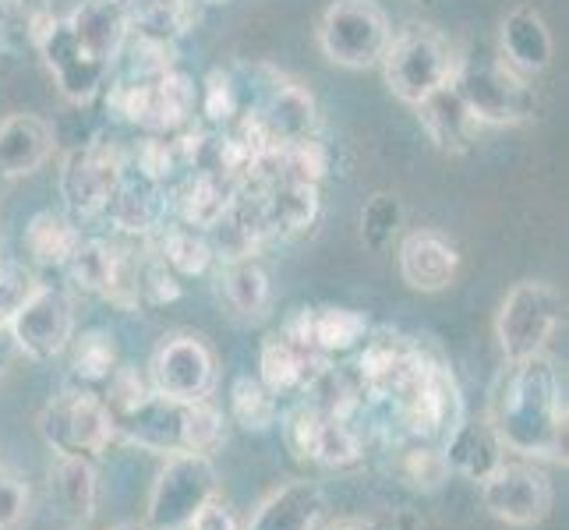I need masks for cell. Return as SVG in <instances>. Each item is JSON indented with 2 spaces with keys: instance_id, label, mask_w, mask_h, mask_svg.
<instances>
[{
  "instance_id": "obj_41",
  "label": "cell",
  "mask_w": 569,
  "mask_h": 530,
  "mask_svg": "<svg viewBox=\"0 0 569 530\" xmlns=\"http://www.w3.org/2000/svg\"><path fill=\"white\" fill-rule=\"evenodd\" d=\"M39 287H43V280H39L36 266L0 262V329L11 326V319L36 298Z\"/></svg>"
},
{
  "instance_id": "obj_13",
  "label": "cell",
  "mask_w": 569,
  "mask_h": 530,
  "mask_svg": "<svg viewBox=\"0 0 569 530\" xmlns=\"http://www.w3.org/2000/svg\"><path fill=\"white\" fill-rule=\"evenodd\" d=\"M8 337L29 361H53L68 350L74 337V301L64 287L43 283L36 298L18 311L8 326Z\"/></svg>"
},
{
  "instance_id": "obj_39",
  "label": "cell",
  "mask_w": 569,
  "mask_h": 530,
  "mask_svg": "<svg viewBox=\"0 0 569 530\" xmlns=\"http://www.w3.org/2000/svg\"><path fill=\"white\" fill-rule=\"evenodd\" d=\"M400 478L418 492H436L449 481V463L439 446L415 439V446L400 449Z\"/></svg>"
},
{
  "instance_id": "obj_27",
  "label": "cell",
  "mask_w": 569,
  "mask_h": 530,
  "mask_svg": "<svg viewBox=\"0 0 569 530\" xmlns=\"http://www.w3.org/2000/svg\"><path fill=\"white\" fill-rule=\"evenodd\" d=\"M86 233L64 209H39L22 230V248L39 269H64Z\"/></svg>"
},
{
  "instance_id": "obj_21",
  "label": "cell",
  "mask_w": 569,
  "mask_h": 530,
  "mask_svg": "<svg viewBox=\"0 0 569 530\" xmlns=\"http://www.w3.org/2000/svg\"><path fill=\"white\" fill-rule=\"evenodd\" d=\"M499 61L523 78H535L552 64V32L535 8H513L502 18Z\"/></svg>"
},
{
  "instance_id": "obj_42",
  "label": "cell",
  "mask_w": 569,
  "mask_h": 530,
  "mask_svg": "<svg viewBox=\"0 0 569 530\" xmlns=\"http://www.w3.org/2000/svg\"><path fill=\"white\" fill-rule=\"evenodd\" d=\"M181 298V283L178 277L163 266L160 254L152 251L149 241H142V254H139V301L149 308H163L170 301Z\"/></svg>"
},
{
  "instance_id": "obj_35",
  "label": "cell",
  "mask_w": 569,
  "mask_h": 530,
  "mask_svg": "<svg viewBox=\"0 0 569 530\" xmlns=\"http://www.w3.org/2000/svg\"><path fill=\"white\" fill-rule=\"evenodd\" d=\"M68 350H71V371H74V379H82L86 386L107 382L110 371L121 364V358H117L113 332L110 329H100V326L74 332Z\"/></svg>"
},
{
  "instance_id": "obj_32",
  "label": "cell",
  "mask_w": 569,
  "mask_h": 530,
  "mask_svg": "<svg viewBox=\"0 0 569 530\" xmlns=\"http://www.w3.org/2000/svg\"><path fill=\"white\" fill-rule=\"evenodd\" d=\"M57 502L74 523H89L96 517V502H100V484H96V467L89 457H68L57 453V463L50 470Z\"/></svg>"
},
{
  "instance_id": "obj_24",
  "label": "cell",
  "mask_w": 569,
  "mask_h": 530,
  "mask_svg": "<svg viewBox=\"0 0 569 530\" xmlns=\"http://www.w3.org/2000/svg\"><path fill=\"white\" fill-rule=\"evenodd\" d=\"M442 453H446L449 470H457V474L481 484L506 460V446L488 418H463L442 439Z\"/></svg>"
},
{
  "instance_id": "obj_16",
  "label": "cell",
  "mask_w": 569,
  "mask_h": 530,
  "mask_svg": "<svg viewBox=\"0 0 569 530\" xmlns=\"http://www.w3.org/2000/svg\"><path fill=\"white\" fill-rule=\"evenodd\" d=\"M400 277L418 293H439L457 280L460 251L439 230H410L397 251Z\"/></svg>"
},
{
  "instance_id": "obj_12",
  "label": "cell",
  "mask_w": 569,
  "mask_h": 530,
  "mask_svg": "<svg viewBox=\"0 0 569 530\" xmlns=\"http://www.w3.org/2000/svg\"><path fill=\"white\" fill-rule=\"evenodd\" d=\"M152 392L170 400H206L216 382V353L199 332H170L149 358Z\"/></svg>"
},
{
  "instance_id": "obj_44",
  "label": "cell",
  "mask_w": 569,
  "mask_h": 530,
  "mask_svg": "<svg viewBox=\"0 0 569 530\" xmlns=\"http://www.w3.org/2000/svg\"><path fill=\"white\" fill-rule=\"evenodd\" d=\"M29 517V484L0 467V530H18Z\"/></svg>"
},
{
  "instance_id": "obj_9",
  "label": "cell",
  "mask_w": 569,
  "mask_h": 530,
  "mask_svg": "<svg viewBox=\"0 0 569 530\" xmlns=\"http://www.w3.org/2000/svg\"><path fill=\"white\" fill-rule=\"evenodd\" d=\"M453 86L460 89L463 103L478 117V124H523L538 113V96L531 78L509 71L499 57L496 61H467L460 57V68Z\"/></svg>"
},
{
  "instance_id": "obj_3",
  "label": "cell",
  "mask_w": 569,
  "mask_h": 530,
  "mask_svg": "<svg viewBox=\"0 0 569 530\" xmlns=\"http://www.w3.org/2000/svg\"><path fill=\"white\" fill-rule=\"evenodd\" d=\"M379 64H382L389 92L397 96L400 103L418 107L436 89L453 82L460 68V53L439 29L415 22L389 36V47Z\"/></svg>"
},
{
  "instance_id": "obj_15",
  "label": "cell",
  "mask_w": 569,
  "mask_h": 530,
  "mask_svg": "<svg viewBox=\"0 0 569 530\" xmlns=\"http://www.w3.org/2000/svg\"><path fill=\"white\" fill-rule=\"evenodd\" d=\"M103 220L128 241H149L156 230L170 220L167 184L146 181L134 170H124V181L117 184Z\"/></svg>"
},
{
  "instance_id": "obj_5",
  "label": "cell",
  "mask_w": 569,
  "mask_h": 530,
  "mask_svg": "<svg viewBox=\"0 0 569 530\" xmlns=\"http://www.w3.org/2000/svg\"><path fill=\"white\" fill-rule=\"evenodd\" d=\"M124 156L128 152L121 146L107 142V139H92L64 156L57 188H61L64 212L78 227L103 220L117 184L124 181V170H128Z\"/></svg>"
},
{
  "instance_id": "obj_46",
  "label": "cell",
  "mask_w": 569,
  "mask_h": 530,
  "mask_svg": "<svg viewBox=\"0 0 569 530\" xmlns=\"http://www.w3.org/2000/svg\"><path fill=\"white\" fill-rule=\"evenodd\" d=\"M322 530H376V527L365 523V520H332V523H326Z\"/></svg>"
},
{
  "instance_id": "obj_6",
  "label": "cell",
  "mask_w": 569,
  "mask_h": 530,
  "mask_svg": "<svg viewBox=\"0 0 569 530\" xmlns=\"http://www.w3.org/2000/svg\"><path fill=\"white\" fill-rule=\"evenodd\" d=\"M389 14L376 0H332L319 22V47L326 61L347 71L376 68L389 47Z\"/></svg>"
},
{
  "instance_id": "obj_2",
  "label": "cell",
  "mask_w": 569,
  "mask_h": 530,
  "mask_svg": "<svg viewBox=\"0 0 569 530\" xmlns=\"http://www.w3.org/2000/svg\"><path fill=\"white\" fill-rule=\"evenodd\" d=\"M113 439L146 453H202L212 457L227 439L223 414L209 400H170L149 392L142 403L113 418Z\"/></svg>"
},
{
  "instance_id": "obj_40",
  "label": "cell",
  "mask_w": 569,
  "mask_h": 530,
  "mask_svg": "<svg viewBox=\"0 0 569 530\" xmlns=\"http://www.w3.org/2000/svg\"><path fill=\"white\" fill-rule=\"evenodd\" d=\"M128 160V170H134L146 181H156V184H170L173 177H178V160H173V149H170V139L167 134H152L146 131L139 142H134Z\"/></svg>"
},
{
  "instance_id": "obj_49",
  "label": "cell",
  "mask_w": 569,
  "mask_h": 530,
  "mask_svg": "<svg viewBox=\"0 0 569 530\" xmlns=\"http://www.w3.org/2000/svg\"><path fill=\"white\" fill-rule=\"evenodd\" d=\"M68 530H92V527H89V523H71Z\"/></svg>"
},
{
  "instance_id": "obj_17",
  "label": "cell",
  "mask_w": 569,
  "mask_h": 530,
  "mask_svg": "<svg viewBox=\"0 0 569 530\" xmlns=\"http://www.w3.org/2000/svg\"><path fill=\"white\" fill-rule=\"evenodd\" d=\"M167 194H170V220L194 230H212L227 216L233 194H238V184L227 181L216 170L194 167L184 170V177Z\"/></svg>"
},
{
  "instance_id": "obj_7",
  "label": "cell",
  "mask_w": 569,
  "mask_h": 530,
  "mask_svg": "<svg viewBox=\"0 0 569 530\" xmlns=\"http://www.w3.org/2000/svg\"><path fill=\"white\" fill-rule=\"evenodd\" d=\"M220 496L216 467L202 453H173L163 460L152 481L146 527L149 530H188L209 499Z\"/></svg>"
},
{
  "instance_id": "obj_47",
  "label": "cell",
  "mask_w": 569,
  "mask_h": 530,
  "mask_svg": "<svg viewBox=\"0 0 569 530\" xmlns=\"http://www.w3.org/2000/svg\"><path fill=\"white\" fill-rule=\"evenodd\" d=\"M113 530H149L146 523H117Z\"/></svg>"
},
{
  "instance_id": "obj_34",
  "label": "cell",
  "mask_w": 569,
  "mask_h": 530,
  "mask_svg": "<svg viewBox=\"0 0 569 530\" xmlns=\"http://www.w3.org/2000/svg\"><path fill=\"white\" fill-rule=\"evenodd\" d=\"M316 347L326 353V358H337V353H350L365 343V337L371 332V322L365 311L358 308H337V304H326L316 308Z\"/></svg>"
},
{
  "instance_id": "obj_10",
  "label": "cell",
  "mask_w": 569,
  "mask_h": 530,
  "mask_svg": "<svg viewBox=\"0 0 569 530\" xmlns=\"http://www.w3.org/2000/svg\"><path fill=\"white\" fill-rule=\"evenodd\" d=\"M26 36H29V43L43 53L47 68L57 78V89H61L71 103H89L92 96L103 92L110 68L103 61H96L86 47H78V39L71 36L64 18L39 8L26 18Z\"/></svg>"
},
{
  "instance_id": "obj_38",
  "label": "cell",
  "mask_w": 569,
  "mask_h": 530,
  "mask_svg": "<svg viewBox=\"0 0 569 530\" xmlns=\"http://www.w3.org/2000/svg\"><path fill=\"white\" fill-rule=\"evenodd\" d=\"M403 227V206L397 194L376 191L361 209V241L371 251H386Z\"/></svg>"
},
{
  "instance_id": "obj_8",
  "label": "cell",
  "mask_w": 569,
  "mask_h": 530,
  "mask_svg": "<svg viewBox=\"0 0 569 530\" xmlns=\"http://www.w3.org/2000/svg\"><path fill=\"white\" fill-rule=\"evenodd\" d=\"M562 326V298L552 283L523 280L506 293L496 319V337L506 361H527L548 350Z\"/></svg>"
},
{
  "instance_id": "obj_20",
  "label": "cell",
  "mask_w": 569,
  "mask_h": 530,
  "mask_svg": "<svg viewBox=\"0 0 569 530\" xmlns=\"http://www.w3.org/2000/svg\"><path fill=\"white\" fill-rule=\"evenodd\" d=\"M415 110H418V121H421L425 134L436 142L439 152L460 156L478 142L481 124H478V117L470 113V107L463 103V96L453 82L436 89Z\"/></svg>"
},
{
  "instance_id": "obj_45",
  "label": "cell",
  "mask_w": 569,
  "mask_h": 530,
  "mask_svg": "<svg viewBox=\"0 0 569 530\" xmlns=\"http://www.w3.org/2000/svg\"><path fill=\"white\" fill-rule=\"evenodd\" d=\"M188 530H241V523H238V517H233V509L216 496L202 506V513L191 520Z\"/></svg>"
},
{
  "instance_id": "obj_28",
  "label": "cell",
  "mask_w": 569,
  "mask_h": 530,
  "mask_svg": "<svg viewBox=\"0 0 569 530\" xmlns=\"http://www.w3.org/2000/svg\"><path fill=\"white\" fill-rule=\"evenodd\" d=\"M178 68V39L128 29L121 50H117L110 78H124V82H156L167 71Z\"/></svg>"
},
{
  "instance_id": "obj_18",
  "label": "cell",
  "mask_w": 569,
  "mask_h": 530,
  "mask_svg": "<svg viewBox=\"0 0 569 530\" xmlns=\"http://www.w3.org/2000/svg\"><path fill=\"white\" fill-rule=\"evenodd\" d=\"M272 142H298L319 131V103L301 82L280 74L272 89L251 107Z\"/></svg>"
},
{
  "instance_id": "obj_37",
  "label": "cell",
  "mask_w": 569,
  "mask_h": 530,
  "mask_svg": "<svg viewBox=\"0 0 569 530\" xmlns=\"http://www.w3.org/2000/svg\"><path fill=\"white\" fill-rule=\"evenodd\" d=\"M199 113L212 128H230L241 117V92L230 68H212L199 82Z\"/></svg>"
},
{
  "instance_id": "obj_31",
  "label": "cell",
  "mask_w": 569,
  "mask_h": 530,
  "mask_svg": "<svg viewBox=\"0 0 569 530\" xmlns=\"http://www.w3.org/2000/svg\"><path fill=\"white\" fill-rule=\"evenodd\" d=\"M220 266V298L227 308L241 319H259L272 301L269 272L259 259H233V262H216Z\"/></svg>"
},
{
  "instance_id": "obj_25",
  "label": "cell",
  "mask_w": 569,
  "mask_h": 530,
  "mask_svg": "<svg viewBox=\"0 0 569 530\" xmlns=\"http://www.w3.org/2000/svg\"><path fill=\"white\" fill-rule=\"evenodd\" d=\"M68 29L78 39V47H86L96 61H103L107 68L113 64L117 50H121L124 36L131 29L128 8L113 4V0H82L68 18Z\"/></svg>"
},
{
  "instance_id": "obj_22",
  "label": "cell",
  "mask_w": 569,
  "mask_h": 530,
  "mask_svg": "<svg viewBox=\"0 0 569 530\" xmlns=\"http://www.w3.org/2000/svg\"><path fill=\"white\" fill-rule=\"evenodd\" d=\"M332 358L326 353H305L290 340H283V332H266V340L259 347V382L272 392V397H290V392H305L311 382L322 376V368Z\"/></svg>"
},
{
  "instance_id": "obj_36",
  "label": "cell",
  "mask_w": 569,
  "mask_h": 530,
  "mask_svg": "<svg viewBox=\"0 0 569 530\" xmlns=\"http://www.w3.org/2000/svg\"><path fill=\"white\" fill-rule=\"evenodd\" d=\"M230 418L244 431H269L280 421V397H272L259 376H238L230 382Z\"/></svg>"
},
{
  "instance_id": "obj_4",
  "label": "cell",
  "mask_w": 569,
  "mask_h": 530,
  "mask_svg": "<svg viewBox=\"0 0 569 530\" xmlns=\"http://www.w3.org/2000/svg\"><path fill=\"white\" fill-rule=\"evenodd\" d=\"M39 436L53 453L92 460L113 442V410L89 386L61 389L39 410Z\"/></svg>"
},
{
  "instance_id": "obj_33",
  "label": "cell",
  "mask_w": 569,
  "mask_h": 530,
  "mask_svg": "<svg viewBox=\"0 0 569 530\" xmlns=\"http://www.w3.org/2000/svg\"><path fill=\"white\" fill-rule=\"evenodd\" d=\"M117 262H121V241L89 238L86 233V238L78 241L74 254L64 262V277L74 290L107 298L113 287V277H117Z\"/></svg>"
},
{
  "instance_id": "obj_14",
  "label": "cell",
  "mask_w": 569,
  "mask_h": 530,
  "mask_svg": "<svg viewBox=\"0 0 569 530\" xmlns=\"http://www.w3.org/2000/svg\"><path fill=\"white\" fill-rule=\"evenodd\" d=\"M283 439L293 457L322 463V467H347L358 463L365 446L358 428L319 410L311 400L293 403L283 414Z\"/></svg>"
},
{
  "instance_id": "obj_50",
  "label": "cell",
  "mask_w": 569,
  "mask_h": 530,
  "mask_svg": "<svg viewBox=\"0 0 569 530\" xmlns=\"http://www.w3.org/2000/svg\"><path fill=\"white\" fill-rule=\"evenodd\" d=\"M113 4H131V0H113Z\"/></svg>"
},
{
  "instance_id": "obj_26",
  "label": "cell",
  "mask_w": 569,
  "mask_h": 530,
  "mask_svg": "<svg viewBox=\"0 0 569 530\" xmlns=\"http://www.w3.org/2000/svg\"><path fill=\"white\" fill-rule=\"evenodd\" d=\"M53 152V131L43 117L36 113H14L0 121V167L8 181L36 173Z\"/></svg>"
},
{
  "instance_id": "obj_19",
  "label": "cell",
  "mask_w": 569,
  "mask_h": 530,
  "mask_svg": "<svg viewBox=\"0 0 569 530\" xmlns=\"http://www.w3.org/2000/svg\"><path fill=\"white\" fill-rule=\"evenodd\" d=\"M259 202H262V223H266L269 244L305 238V233L316 230L322 216L319 188H311V184L280 181V184L259 188Z\"/></svg>"
},
{
  "instance_id": "obj_48",
  "label": "cell",
  "mask_w": 569,
  "mask_h": 530,
  "mask_svg": "<svg viewBox=\"0 0 569 530\" xmlns=\"http://www.w3.org/2000/svg\"><path fill=\"white\" fill-rule=\"evenodd\" d=\"M199 4L206 8V4H230V0H199Z\"/></svg>"
},
{
  "instance_id": "obj_11",
  "label": "cell",
  "mask_w": 569,
  "mask_h": 530,
  "mask_svg": "<svg viewBox=\"0 0 569 530\" xmlns=\"http://www.w3.org/2000/svg\"><path fill=\"white\" fill-rule=\"evenodd\" d=\"M552 481L538 460H502L481 481V502L506 527H538L552 513Z\"/></svg>"
},
{
  "instance_id": "obj_29",
  "label": "cell",
  "mask_w": 569,
  "mask_h": 530,
  "mask_svg": "<svg viewBox=\"0 0 569 530\" xmlns=\"http://www.w3.org/2000/svg\"><path fill=\"white\" fill-rule=\"evenodd\" d=\"M152 251L160 254L163 266L173 272V277H206V272L216 266V254L209 244V233L206 230H194L184 227L178 220H167L160 230L149 238Z\"/></svg>"
},
{
  "instance_id": "obj_1",
  "label": "cell",
  "mask_w": 569,
  "mask_h": 530,
  "mask_svg": "<svg viewBox=\"0 0 569 530\" xmlns=\"http://www.w3.org/2000/svg\"><path fill=\"white\" fill-rule=\"evenodd\" d=\"M506 453L566 463V397L559 368L548 353L506 361L488 407Z\"/></svg>"
},
{
  "instance_id": "obj_43",
  "label": "cell",
  "mask_w": 569,
  "mask_h": 530,
  "mask_svg": "<svg viewBox=\"0 0 569 530\" xmlns=\"http://www.w3.org/2000/svg\"><path fill=\"white\" fill-rule=\"evenodd\" d=\"M103 386H107L103 400H107V407L113 410V418H117V414H124V410H131L134 403H142V400L149 397V392H152L149 376H142V371L134 368V364H117Z\"/></svg>"
},
{
  "instance_id": "obj_23",
  "label": "cell",
  "mask_w": 569,
  "mask_h": 530,
  "mask_svg": "<svg viewBox=\"0 0 569 530\" xmlns=\"http://www.w3.org/2000/svg\"><path fill=\"white\" fill-rule=\"evenodd\" d=\"M326 517V496L316 481H287L272 492L244 530H319Z\"/></svg>"
},
{
  "instance_id": "obj_30",
  "label": "cell",
  "mask_w": 569,
  "mask_h": 530,
  "mask_svg": "<svg viewBox=\"0 0 569 530\" xmlns=\"http://www.w3.org/2000/svg\"><path fill=\"white\" fill-rule=\"evenodd\" d=\"M194 110H199V82L181 68L167 71L152 82V107L146 131L152 134H173L188 124H194Z\"/></svg>"
}]
</instances>
